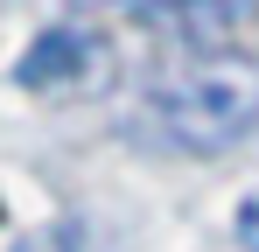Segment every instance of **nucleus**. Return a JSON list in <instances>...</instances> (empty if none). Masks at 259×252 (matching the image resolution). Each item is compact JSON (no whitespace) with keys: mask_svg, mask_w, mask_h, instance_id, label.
I'll return each instance as SVG.
<instances>
[{"mask_svg":"<svg viewBox=\"0 0 259 252\" xmlns=\"http://www.w3.org/2000/svg\"><path fill=\"white\" fill-rule=\"evenodd\" d=\"M147 119L161 140L189 154H217L259 126V63L252 56H210L196 70H175L147 91Z\"/></svg>","mask_w":259,"mask_h":252,"instance_id":"f257e3e1","label":"nucleus"},{"mask_svg":"<svg viewBox=\"0 0 259 252\" xmlns=\"http://www.w3.org/2000/svg\"><path fill=\"white\" fill-rule=\"evenodd\" d=\"M147 14H161L175 35L196 42V49H217V42L259 28V0H154Z\"/></svg>","mask_w":259,"mask_h":252,"instance_id":"f03ea898","label":"nucleus"},{"mask_svg":"<svg viewBox=\"0 0 259 252\" xmlns=\"http://www.w3.org/2000/svg\"><path fill=\"white\" fill-rule=\"evenodd\" d=\"M91 63V42L77 35V28H49V35L28 42V56L14 63V84L21 91H49V84H77Z\"/></svg>","mask_w":259,"mask_h":252,"instance_id":"7ed1b4c3","label":"nucleus"},{"mask_svg":"<svg viewBox=\"0 0 259 252\" xmlns=\"http://www.w3.org/2000/svg\"><path fill=\"white\" fill-rule=\"evenodd\" d=\"M7 252H77V238L56 224V231H21V238H14Z\"/></svg>","mask_w":259,"mask_h":252,"instance_id":"20e7f679","label":"nucleus"},{"mask_svg":"<svg viewBox=\"0 0 259 252\" xmlns=\"http://www.w3.org/2000/svg\"><path fill=\"white\" fill-rule=\"evenodd\" d=\"M238 245L259 252V196H245V203H238Z\"/></svg>","mask_w":259,"mask_h":252,"instance_id":"39448f33","label":"nucleus"}]
</instances>
